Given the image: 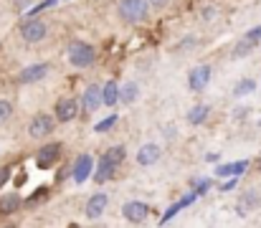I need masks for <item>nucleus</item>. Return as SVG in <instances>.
Segmentation results:
<instances>
[{
	"label": "nucleus",
	"mask_w": 261,
	"mask_h": 228,
	"mask_svg": "<svg viewBox=\"0 0 261 228\" xmlns=\"http://www.w3.org/2000/svg\"><path fill=\"white\" fill-rule=\"evenodd\" d=\"M147 10H150L147 0H119V3H117L119 18H122L124 23H129V26L145 23V20H147Z\"/></svg>",
	"instance_id": "f257e3e1"
},
{
	"label": "nucleus",
	"mask_w": 261,
	"mask_h": 228,
	"mask_svg": "<svg viewBox=\"0 0 261 228\" xmlns=\"http://www.w3.org/2000/svg\"><path fill=\"white\" fill-rule=\"evenodd\" d=\"M96 54H94V46H89L87 41H74L69 46V64L76 66V69H89L94 64Z\"/></svg>",
	"instance_id": "f03ea898"
},
{
	"label": "nucleus",
	"mask_w": 261,
	"mask_h": 228,
	"mask_svg": "<svg viewBox=\"0 0 261 228\" xmlns=\"http://www.w3.org/2000/svg\"><path fill=\"white\" fill-rule=\"evenodd\" d=\"M46 33H48V26H46L43 20H38V18H28V20L20 26V38H23L25 43H41V41L46 38Z\"/></svg>",
	"instance_id": "7ed1b4c3"
},
{
	"label": "nucleus",
	"mask_w": 261,
	"mask_h": 228,
	"mask_svg": "<svg viewBox=\"0 0 261 228\" xmlns=\"http://www.w3.org/2000/svg\"><path fill=\"white\" fill-rule=\"evenodd\" d=\"M61 157V142H48L36 152V167L38 170H51Z\"/></svg>",
	"instance_id": "20e7f679"
},
{
	"label": "nucleus",
	"mask_w": 261,
	"mask_h": 228,
	"mask_svg": "<svg viewBox=\"0 0 261 228\" xmlns=\"http://www.w3.org/2000/svg\"><path fill=\"white\" fill-rule=\"evenodd\" d=\"M79 109H82V102L79 99H74V96H64V99H59L56 102V122H74L76 119V114H79Z\"/></svg>",
	"instance_id": "39448f33"
},
{
	"label": "nucleus",
	"mask_w": 261,
	"mask_h": 228,
	"mask_svg": "<svg viewBox=\"0 0 261 228\" xmlns=\"http://www.w3.org/2000/svg\"><path fill=\"white\" fill-rule=\"evenodd\" d=\"M54 127H56V117H51V114H36V117L31 119V124H28V135H31L33 140L48 137V135L54 132Z\"/></svg>",
	"instance_id": "423d86ee"
},
{
	"label": "nucleus",
	"mask_w": 261,
	"mask_h": 228,
	"mask_svg": "<svg viewBox=\"0 0 261 228\" xmlns=\"http://www.w3.org/2000/svg\"><path fill=\"white\" fill-rule=\"evenodd\" d=\"M211 76H213V69L208 64H200V66L190 69V74H188V89L190 91H203L208 86Z\"/></svg>",
	"instance_id": "0eeeda50"
},
{
	"label": "nucleus",
	"mask_w": 261,
	"mask_h": 228,
	"mask_svg": "<svg viewBox=\"0 0 261 228\" xmlns=\"http://www.w3.org/2000/svg\"><path fill=\"white\" fill-rule=\"evenodd\" d=\"M122 216H124V221H129V223H142V221L150 216V206L142 203V200H129V203L122 206Z\"/></svg>",
	"instance_id": "6e6552de"
},
{
	"label": "nucleus",
	"mask_w": 261,
	"mask_h": 228,
	"mask_svg": "<svg viewBox=\"0 0 261 228\" xmlns=\"http://www.w3.org/2000/svg\"><path fill=\"white\" fill-rule=\"evenodd\" d=\"M107 203H109V198H107V193H94L91 198L87 200V208H84V213H87V218H99L104 211H107Z\"/></svg>",
	"instance_id": "1a4fd4ad"
},
{
	"label": "nucleus",
	"mask_w": 261,
	"mask_h": 228,
	"mask_svg": "<svg viewBox=\"0 0 261 228\" xmlns=\"http://www.w3.org/2000/svg\"><path fill=\"white\" fill-rule=\"evenodd\" d=\"M91 170H94V160H91V155H82V157L76 160V165H74L71 178L76 180V185H82V183H87L89 180Z\"/></svg>",
	"instance_id": "9d476101"
},
{
	"label": "nucleus",
	"mask_w": 261,
	"mask_h": 228,
	"mask_svg": "<svg viewBox=\"0 0 261 228\" xmlns=\"http://www.w3.org/2000/svg\"><path fill=\"white\" fill-rule=\"evenodd\" d=\"M46 74H48V64H33V66H25V69L18 74V81H20V84H36V81H41Z\"/></svg>",
	"instance_id": "9b49d317"
},
{
	"label": "nucleus",
	"mask_w": 261,
	"mask_h": 228,
	"mask_svg": "<svg viewBox=\"0 0 261 228\" xmlns=\"http://www.w3.org/2000/svg\"><path fill=\"white\" fill-rule=\"evenodd\" d=\"M261 206V198L254 193V190H246V193H241V198H239V203H236V213L239 216H249L254 208H259Z\"/></svg>",
	"instance_id": "f8f14e48"
},
{
	"label": "nucleus",
	"mask_w": 261,
	"mask_h": 228,
	"mask_svg": "<svg viewBox=\"0 0 261 228\" xmlns=\"http://www.w3.org/2000/svg\"><path fill=\"white\" fill-rule=\"evenodd\" d=\"M160 160V147L155 145V142H147V145H142L140 150H137V165H142V167H150V165H155Z\"/></svg>",
	"instance_id": "ddd939ff"
},
{
	"label": "nucleus",
	"mask_w": 261,
	"mask_h": 228,
	"mask_svg": "<svg viewBox=\"0 0 261 228\" xmlns=\"http://www.w3.org/2000/svg\"><path fill=\"white\" fill-rule=\"evenodd\" d=\"M114 172H117V165H114L107 155H101V157H99V162H96L94 180H96V183H107V180H112V178H114Z\"/></svg>",
	"instance_id": "4468645a"
},
{
	"label": "nucleus",
	"mask_w": 261,
	"mask_h": 228,
	"mask_svg": "<svg viewBox=\"0 0 261 228\" xmlns=\"http://www.w3.org/2000/svg\"><path fill=\"white\" fill-rule=\"evenodd\" d=\"M101 104V86L99 84H89L84 91V109L87 112H96Z\"/></svg>",
	"instance_id": "2eb2a0df"
},
{
	"label": "nucleus",
	"mask_w": 261,
	"mask_h": 228,
	"mask_svg": "<svg viewBox=\"0 0 261 228\" xmlns=\"http://www.w3.org/2000/svg\"><path fill=\"white\" fill-rule=\"evenodd\" d=\"M20 195L18 193H5V195H0V216H13V213H18V208H20Z\"/></svg>",
	"instance_id": "dca6fc26"
},
{
	"label": "nucleus",
	"mask_w": 261,
	"mask_h": 228,
	"mask_svg": "<svg viewBox=\"0 0 261 228\" xmlns=\"http://www.w3.org/2000/svg\"><path fill=\"white\" fill-rule=\"evenodd\" d=\"M246 167H249L246 160H241V162H231V165H218L216 175H218V178H239V175L246 172Z\"/></svg>",
	"instance_id": "f3484780"
},
{
	"label": "nucleus",
	"mask_w": 261,
	"mask_h": 228,
	"mask_svg": "<svg viewBox=\"0 0 261 228\" xmlns=\"http://www.w3.org/2000/svg\"><path fill=\"white\" fill-rule=\"evenodd\" d=\"M117 102H119V84H117V81H107V84L101 86V104L117 107Z\"/></svg>",
	"instance_id": "a211bd4d"
},
{
	"label": "nucleus",
	"mask_w": 261,
	"mask_h": 228,
	"mask_svg": "<svg viewBox=\"0 0 261 228\" xmlns=\"http://www.w3.org/2000/svg\"><path fill=\"white\" fill-rule=\"evenodd\" d=\"M208 112H211L208 104H198V107H193V109L188 112V122H190V124H203V122L208 119Z\"/></svg>",
	"instance_id": "6ab92c4d"
},
{
	"label": "nucleus",
	"mask_w": 261,
	"mask_h": 228,
	"mask_svg": "<svg viewBox=\"0 0 261 228\" xmlns=\"http://www.w3.org/2000/svg\"><path fill=\"white\" fill-rule=\"evenodd\" d=\"M137 91H140V89H137V84H135V81H129V84L119 86V99L129 104V102H135V99H137Z\"/></svg>",
	"instance_id": "aec40b11"
},
{
	"label": "nucleus",
	"mask_w": 261,
	"mask_h": 228,
	"mask_svg": "<svg viewBox=\"0 0 261 228\" xmlns=\"http://www.w3.org/2000/svg\"><path fill=\"white\" fill-rule=\"evenodd\" d=\"M254 89H256V81H254V79H241V81L233 86V94H236V96H246V94H251Z\"/></svg>",
	"instance_id": "412c9836"
},
{
	"label": "nucleus",
	"mask_w": 261,
	"mask_h": 228,
	"mask_svg": "<svg viewBox=\"0 0 261 228\" xmlns=\"http://www.w3.org/2000/svg\"><path fill=\"white\" fill-rule=\"evenodd\" d=\"M104 155H107L114 165H122V162H124V157H127V150H124L122 145H114V147H109Z\"/></svg>",
	"instance_id": "4be33fe9"
},
{
	"label": "nucleus",
	"mask_w": 261,
	"mask_h": 228,
	"mask_svg": "<svg viewBox=\"0 0 261 228\" xmlns=\"http://www.w3.org/2000/svg\"><path fill=\"white\" fill-rule=\"evenodd\" d=\"M251 48H254V43L244 38V41L233 48V56H236V59H244V56H249V54H251Z\"/></svg>",
	"instance_id": "5701e85b"
},
{
	"label": "nucleus",
	"mask_w": 261,
	"mask_h": 228,
	"mask_svg": "<svg viewBox=\"0 0 261 228\" xmlns=\"http://www.w3.org/2000/svg\"><path fill=\"white\" fill-rule=\"evenodd\" d=\"M114 124H117V114H109L107 119H101V122L94 127V132H107V130H112Z\"/></svg>",
	"instance_id": "b1692460"
},
{
	"label": "nucleus",
	"mask_w": 261,
	"mask_h": 228,
	"mask_svg": "<svg viewBox=\"0 0 261 228\" xmlns=\"http://www.w3.org/2000/svg\"><path fill=\"white\" fill-rule=\"evenodd\" d=\"M10 114H13V104L8 99H0V122L10 119Z\"/></svg>",
	"instance_id": "393cba45"
},
{
	"label": "nucleus",
	"mask_w": 261,
	"mask_h": 228,
	"mask_svg": "<svg viewBox=\"0 0 261 228\" xmlns=\"http://www.w3.org/2000/svg\"><path fill=\"white\" fill-rule=\"evenodd\" d=\"M246 41H251V43H259V41H261V26L251 28V31L246 33Z\"/></svg>",
	"instance_id": "a878e982"
},
{
	"label": "nucleus",
	"mask_w": 261,
	"mask_h": 228,
	"mask_svg": "<svg viewBox=\"0 0 261 228\" xmlns=\"http://www.w3.org/2000/svg\"><path fill=\"white\" fill-rule=\"evenodd\" d=\"M8 180H10V167H8V165H3V167H0V188H3Z\"/></svg>",
	"instance_id": "bb28decb"
},
{
	"label": "nucleus",
	"mask_w": 261,
	"mask_h": 228,
	"mask_svg": "<svg viewBox=\"0 0 261 228\" xmlns=\"http://www.w3.org/2000/svg\"><path fill=\"white\" fill-rule=\"evenodd\" d=\"M147 5H150V8H155V10H163V8H168V5H170V0H147Z\"/></svg>",
	"instance_id": "cd10ccee"
},
{
	"label": "nucleus",
	"mask_w": 261,
	"mask_h": 228,
	"mask_svg": "<svg viewBox=\"0 0 261 228\" xmlns=\"http://www.w3.org/2000/svg\"><path fill=\"white\" fill-rule=\"evenodd\" d=\"M43 198H46V188H38V190H36V195H33V198H28V206H33L36 200H43Z\"/></svg>",
	"instance_id": "c85d7f7f"
},
{
	"label": "nucleus",
	"mask_w": 261,
	"mask_h": 228,
	"mask_svg": "<svg viewBox=\"0 0 261 228\" xmlns=\"http://www.w3.org/2000/svg\"><path fill=\"white\" fill-rule=\"evenodd\" d=\"M236 183H239V178H231V180L223 185V190H233V188H236Z\"/></svg>",
	"instance_id": "c756f323"
},
{
	"label": "nucleus",
	"mask_w": 261,
	"mask_h": 228,
	"mask_svg": "<svg viewBox=\"0 0 261 228\" xmlns=\"http://www.w3.org/2000/svg\"><path fill=\"white\" fill-rule=\"evenodd\" d=\"M256 167H259V170H261V157H259V160H256Z\"/></svg>",
	"instance_id": "7c9ffc66"
},
{
	"label": "nucleus",
	"mask_w": 261,
	"mask_h": 228,
	"mask_svg": "<svg viewBox=\"0 0 261 228\" xmlns=\"http://www.w3.org/2000/svg\"><path fill=\"white\" fill-rule=\"evenodd\" d=\"M259 124H261V119H259Z\"/></svg>",
	"instance_id": "2f4dec72"
}]
</instances>
